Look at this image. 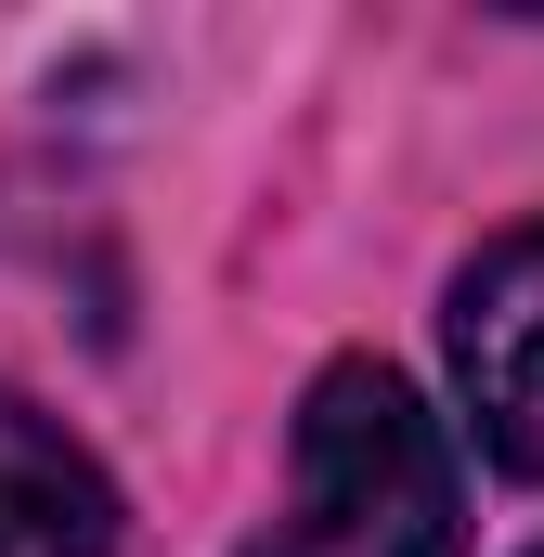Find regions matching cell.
<instances>
[{
    "label": "cell",
    "mask_w": 544,
    "mask_h": 557,
    "mask_svg": "<svg viewBox=\"0 0 544 557\" xmlns=\"http://www.w3.org/2000/svg\"><path fill=\"white\" fill-rule=\"evenodd\" d=\"M260 557H467V493H454V441L390 363H324L298 389L285 441V506Z\"/></svg>",
    "instance_id": "cell-1"
},
{
    "label": "cell",
    "mask_w": 544,
    "mask_h": 557,
    "mask_svg": "<svg viewBox=\"0 0 544 557\" xmlns=\"http://www.w3.org/2000/svg\"><path fill=\"white\" fill-rule=\"evenodd\" d=\"M441 350H454V389H467L480 454H493L506 480H544V221L493 234V247L454 273Z\"/></svg>",
    "instance_id": "cell-2"
},
{
    "label": "cell",
    "mask_w": 544,
    "mask_h": 557,
    "mask_svg": "<svg viewBox=\"0 0 544 557\" xmlns=\"http://www.w3.org/2000/svg\"><path fill=\"white\" fill-rule=\"evenodd\" d=\"M0 557H118L104 467L0 376Z\"/></svg>",
    "instance_id": "cell-3"
}]
</instances>
